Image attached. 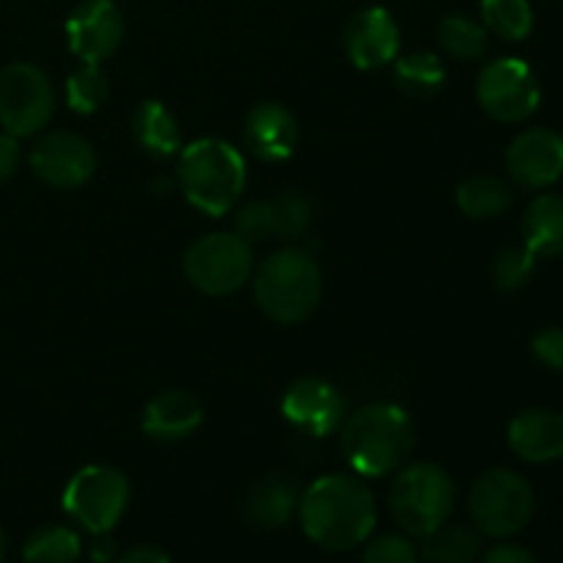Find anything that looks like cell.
Wrapping results in <instances>:
<instances>
[{
  "label": "cell",
  "mask_w": 563,
  "mask_h": 563,
  "mask_svg": "<svg viewBox=\"0 0 563 563\" xmlns=\"http://www.w3.org/2000/svg\"><path fill=\"white\" fill-rule=\"evenodd\" d=\"M302 533L328 553L363 548L377 528V500L361 476L333 473L306 487L297 506Z\"/></svg>",
  "instance_id": "obj_1"
},
{
  "label": "cell",
  "mask_w": 563,
  "mask_h": 563,
  "mask_svg": "<svg viewBox=\"0 0 563 563\" xmlns=\"http://www.w3.org/2000/svg\"><path fill=\"white\" fill-rule=\"evenodd\" d=\"M416 449V423L405 407L372 401L341 423V451L361 478H383L401 471Z\"/></svg>",
  "instance_id": "obj_2"
},
{
  "label": "cell",
  "mask_w": 563,
  "mask_h": 563,
  "mask_svg": "<svg viewBox=\"0 0 563 563\" xmlns=\"http://www.w3.org/2000/svg\"><path fill=\"white\" fill-rule=\"evenodd\" d=\"M176 185L187 203L203 214L231 212L245 192L247 165L242 152L220 137H198L179 152Z\"/></svg>",
  "instance_id": "obj_3"
},
{
  "label": "cell",
  "mask_w": 563,
  "mask_h": 563,
  "mask_svg": "<svg viewBox=\"0 0 563 563\" xmlns=\"http://www.w3.org/2000/svg\"><path fill=\"white\" fill-rule=\"evenodd\" d=\"M253 295L264 317L273 322H302L322 300V273L317 258L302 247H280L258 264L253 275Z\"/></svg>",
  "instance_id": "obj_4"
},
{
  "label": "cell",
  "mask_w": 563,
  "mask_h": 563,
  "mask_svg": "<svg viewBox=\"0 0 563 563\" xmlns=\"http://www.w3.org/2000/svg\"><path fill=\"white\" fill-rule=\"evenodd\" d=\"M388 506L401 533L412 539L429 537L454 515V478L432 462H416V465L401 467L390 484Z\"/></svg>",
  "instance_id": "obj_5"
},
{
  "label": "cell",
  "mask_w": 563,
  "mask_h": 563,
  "mask_svg": "<svg viewBox=\"0 0 563 563\" xmlns=\"http://www.w3.org/2000/svg\"><path fill=\"white\" fill-rule=\"evenodd\" d=\"M467 509H471V520L482 537L511 539L526 531L531 522L537 495L522 473L495 467L473 484Z\"/></svg>",
  "instance_id": "obj_6"
},
{
  "label": "cell",
  "mask_w": 563,
  "mask_h": 563,
  "mask_svg": "<svg viewBox=\"0 0 563 563\" xmlns=\"http://www.w3.org/2000/svg\"><path fill=\"white\" fill-rule=\"evenodd\" d=\"M60 506L82 531L113 533L130 506V482L119 467L86 465L69 478Z\"/></svg>",
  "instance_id": "obj_7"
},
{
  "label": "cell",
  "mask_w": 563,
  "mask_h": 563,
  "mask_svg": "<svg viewBox=\"0 0 563 563\" xmlns=\"http://www.w3.org/2000/svg\"><path fill=\"white\" fill-rule=\"evenodd\" d=\"M185 278L209 297L234 295L253 278V245L234 231L203 234L187 247Z\"/></svg>",
  "instance_id": "obj_8"
},
{
  "label": "cell",
  "mask_w": 563,
  "mask_h": 563,
  "mask_svg": "<svg viewBox=\"0 0 563 563\" xmlns=\"http://www.w3.org/2000/svg\"><path fill=\"white\" fill-rule=\"evenodd\" d=\"M476 99L489 119L500 124H522L537 113L542 88L531 64L506 55L484 66L476 80Z\"/></svg>",
  "instance_id": "obj_9"
},
{
  "label": "cell",
  "mask_w": 563,
  "mask_h": 563,
  "mask_svg": "<svg viewBox=\"0 0 563 563\" xmlns=\"http://www.w3.org/2000/svg\"><path fill=\"white\" fill-rule=\"evenodd\" d=\"M55 113V88L38 66L16 60L0 69V126L14 137H31Z\"/></svg>",
  "instance_id": "obj_10"
},
{
  "label": "cell",
  "mask_w": 563,
  "mask_h": 563,
  "mask_svg": "<svg viewBox=\"0 0 563 563\" xmlns=\"http://www.w3.org/2000/svg\"><path fill=\"white\" fill-rule=\"evenodd\" d=\"M124 14L115 0H82L66 16V44L80 64H102L124 42Z\"/></svg>",
  "instance_id": "obj_11"
},
{
  "label": "cell",
  "mask_w": 563,
  "mask_h": 563,
  "mask_svg": "<svg viewBox=\"0 0 563 563\" xmlns=\"http://www.w3.org/2000/svg\"><path fill=\"white\" fill-rule=\"evenodd\" d=\"M31 168L44 185L58 190L82 187L97 170V152L75 132H47L31 148Z\"/></svg>",
  "instance_id": "obj_12"
},
{
  "label": "cell",
  "mask_w": 563,
  "mask_h": 563,
  "mask_svg": "<svg viewBox=\"0 0 563 563\" xmlns=\"http://www.w3.org/2000/svg\"><path fill=\"white\" fill-rule=\"evenodd\" d=\"M280 412L297 432L308 438H328L341 429L346 418L344 396L333 383L319 377H302L286 388Z\"/></svg>",
  "instance_id": "obj_13"
},
{
  "label": "cell",
  "mask_w": 563,
  "mask_h": 563,
  "mask_svg": "<svg viewBox=\"0 0 563 563\" xmlns=\"http://www.w3.org/2000/svg\"><path fill=\"white\" fill-rule=\"evenodd\" d=\"M344 49L363 71H377L394 64L401 49V31L396 16L383 5H366L346 22Z\"/></svg>",
  "instance_id": "obj_14"
},
{
  "label": "cell",
  "mask_w": 563,
  "mask_h": 563,
  "mask_svg": "<svg viewBox=\"0 0 563 563\" xmlns=\"http://www.w3.org/2000/svg\"><path fill=\"white\" fill-rule=\"evenodd\" d=\"M506 170L528 190H544L563 176V135L550 126L520 132L506 148Z\"/></svg>",
  "instance_id": "obj_15"
},
{
  "label": "cell",
  "mask_w": 563,
  "mask_h": 563,
  "mask_svg": "<svg viewBox=\"0 0 563 563\" xmlns=\"http://www.w3.org/2000/svg\"><path fill=\"white\" fill-rule=\"evenodd\" d=\"M245 146L264 163H284L295 154L300 126L295 113L280 102H262L245 115Z\"/></svg>",
  "instance_id": "obj_16"
},
{
  "label": "cell",
  "mask_w": 563,
  "mask_h": 563,
  "mask_svg": "<svg viewBox=\"0 0 563 563\" xmlns=\"http://www.w3.org/2000/svg\"><path fill=\"white\" fill-rule=\"evenodd\" d=\"M509 449L533 465L563 460V416L544 407L522 410L509 423Z\"/></svg>",
  "instance_id": "obj_17"
},
{
  "label": "cell",
  "mask_w": 563,
  "mask_h": 563,
  "mask_svg": "<svg viewBox=\"0 0 563 563\" xmlns=\"http://www.w3.org/2000/svg\"><path fill=\"white\" fill-rule=\"evenodd\" d=\"M203 423V407L198 401V396H192L190 390L170 388L159 390L146 407H143L141 427L143 432L152 440L159 443H179V440L190 438L192 432H198V427Z\"/></svg>",
  "instance_id": "obj_18"
},
{
  "label": "cell",
  "mask_w": 563,
  "mask_h": 563,
  "mask_svg": "<svg viewBox=\"0 0 563 563\" xmlns=\"http://www.w3.org/2000/svg\"><path fill=\"white\" fill-rule=\"evenodd\" d=\"M522 245L537 258L563 256V198L542 192L522 214Z\"/></svg>",
  "instance_id": "obj_19"
},
{
  "label": "cell",
  "mask_w": 563,
  "mask_h": 563,
  "mask_svg": "<svg viewBox=\"0 0 563 563\" xmlns=\"http://www.w3.org/2000/svg\"><path fill=\"white\" fill-rule=\"evenodd\" d=\"M300 506V489L284 473H269L247 495V517L258 528H284Z\"/></svg>",
  "instance_id": "obj_20"
},
{
  "label": "cell",
  "mask_w": 563,
  "mask_h": 563,
  "mask_svg": "<svg viewBox=\"0 0 563 563\" xmlns=\"http://www.w3.org/2000/svg\"><path fill=\"white\" fill-rule=\"evenodd\" d=\"M132 135L148 157L168 159L181 152V130L176 115L157 99H146L132 115Z\"/></svg>",
  "instance_id": "obj_21"
},
{
  "label": "cell",
  "mask_w": 563,
  "mask_h": 563,
  "mask_svg": "<svg viewBox=\"0 0 563 563\" xmlns=\"http://www.w3.org/2000/svg\"><path fill=\"white\" fill-rule=\"evenodd\" d=\"M421 561L427 563H476L484 553L478 528L467 522H445L418 544Z\"/></svg>",
  "instance_id": "obj_22"
},
{
  "label": "cell",
  "mask_w": 563,
  "mask_h": 563,
  "mask_svg": "<svg viewBox=\"0 0 563 563\" xmlns=\"http://www.w3.org/2000/svg\"><path fill=\"white\" fill-rule=\"evenodd\" d=\"M456 203H460L462 214H467L471 220H489L509 212L515 196L500 176L476 174L462 181L456 190Z\"/></svg>",
  "instance_id": "obj_23"
},
{
  "label": "cell",
  "mask_w": 563,
  "mask_h": 563,
  "mask_svg": "<svg viewBox=\"0 0 563 563\" xmlns=\"http://www.w3.org/2000/svg\"><path fill=\"white\" fill-rule=\"evenodd\" d=\"M440 47L445 55L462 64L482 60L489 49V31L482 20L471 14H449L438 27Z\"/></svg>",
  "instance_id": "obj_24"
},
{
  "label": "cell",
  "mask_w": 563,
  "mask_h": 563,
  "mask_svg": "<svg viewBox=\"0 0 563 563\" xmlns=\"http://www.w3.org/2000/svg\"><path fill=\"white\" fill-rule=\"evenodd\" d=\"M445 77L443 60L429 49H416L394 60V80L407 97H432L445 86Z\"/></svg>",
  "instance_id": "obj_25"
},
{
  "label": "cell",
  "mask_w": 563,
  "mask_h": 563,
  "mask_svg": "<svg viewBox=\"0 0 563 563\" xmlns=\"http://www.w3.org/2000/svg\"><path fill=\"white\" fill-rule=\"evenodd\" d=\"M82 555V539L69 526L36 528L22 544L25 563H77Z\"/></svg>",
  "instance_id": "obj_26"
},
{
  "label": "cell",
  "mask_w": 563,
  "mask_h": 563,
  "mask_svg": "<svg viewBox=\"0 0 563 563\" xmlns=\"http://www.w3.org/2000/svg\"><path fill=\"white\" fill-rule=\"evenodd\" d=\"M482 22L504 42H526L533 31V9L528 0H482Z\"/></svg>",
  "instance_id": "obj_27"
},
{
  "label": "cell",
  "mask_w": 563,
  "mask_h": 563,
  "mask_svg": "<svg viewBox=\"0 0 563 563\" xmlns=\"http://www.w3.org/2000/svg\"><path fill=\"white\" fill-rule=\"evenodd\" d=\"M108 75L99 64H80L66 80V104L75 113L91 115L108 102Z\"/></svg>",
  "instance_id": "obj_28"
},
{
  "label": "cell",
  "mask_w": 563,
  "mask_h": 563,
  "mask_svg": "<svg viewBox=\"0 0 563 563\" xmlns=\"http://www.w3.org/2000/svg\"><path fill=\"white\" fill-rule=\"evenodd\" d=\"M539 258L526 245H509L495 253L493 280L500 291H517L528 286L537 273Z\"/></svg>",
  "instance_id": "obj_29"
},
{
  "label": "cell",
  "mask_w": 563,
  "mask_h": 563,
  "mask_svg": "<svg viewBox=\"0 0 563 563\" xmlns=\"http://www.w3.org/2000/svg\"><path fill=\"white\" fill-rule=\"evenodd\" d=\"M275 209V234L280 240H300L302 234H308L313 223V207L302 192H280L278 198H273Z\"/></svg>",
  "instance_id": "obj_30"
},
{
  "label": "cell",
  "mask_w": 563,
  "mask_h": 563,
  "mask_svg": "<svg viewBox=\"0 0 563 563\" xmlns=\"http://www.w3.org/2000/svg\"><path fill=\"white\" fill-rule=\"evenodd\" d=\"M421 553L407 533H383L363 544L361 563H418Z\"/></svg>",
  "instance_id": "obj_31"
},
{
  "label": "cell",
  "mask_w": 563,
  "mask_h": 563,
  "mask_svg": "<svg viewBox=\"0 0 563 563\" xmlns=\"http://www.w3.org/2000/svg\"><path fill=\"white\" fill-rule=\"evenodd\" d=\"M234 234H240L247 245H258L275 236V209L273 201H251L234 214Z\"/></svg>",
  "instance_id": "obj_32"
},
{
  "label": "cell",
  "mask_w": 563,
  "mask_h": 563,
  "mask_svg": "<svg viewBox=\"0 0 563 563\" xmlns=\"http://www.w3.org/2000/svg\"><path fill=\"white\" fill-rule=\"evenodd\" d=\"M531 350H533V357H537L542 366L561 372L563 368V330L561 328L539 330L531 341Z\"/></svg>",
  "instance_id": "obj_33"
},
{
  "label": "cell",
  "mask_w": 563,
  "mask_h": 563,
  "mask_svg": "<svg viewBox=\"0 0 563 563\" xmlns=\"http://www.w3.org/2000/svg\"><path fill=\"white\" fill-rule=\"evenodd\" d=\"M482 563H539L537 555L522 544L509 542V539H498V544L482 553Z\"/></svg>",
  "instance_id": "obj_34"
},
{
  "label": "cell",
  "mask_w": 563,
  "mask_h": 563,
  "mask_svg": "<svg viewBox=\"0 0 563 563\" xmlns=\"http://www.w3.org/2000/svg\"><path fill=\"white\" fill-rule=\"evenodd\" d=\"M16 141L20 137L0 132V185H5L20 168V143Z\"/></svg>",
  "instance_id": "obj_35"
},
{
  "label": "cell",
  "mask_w": 563,
  "mask_h": 563,
  "mask_svg": "<svg viewBox=\"0 0 563 563\" xmlns=\"http://www.w3.org/2000/svg\"><path fill=\"white\" fill-rule=\"evenodd\" d=\"M113 563H174L170 555L163 548H154V544H137L130 548L126 553H119V559Z\"/></svg>",
  "instance_id": "obj_36"
},
{
  "label": "cell",
  "mask_w": 563,
  "mask_h": 563,
  "mask_svg": "<svg viewBox=\"0 0 563 563\" xmlns=\"http://www.w3.org/2000/svg\"><path fill=\"white\" fill-rule=\"evenodd\" d=\"M88 559L93 563H113L119 559V548L110 533H91V544H88Z\"/></svg>",
  "instance_id": "obj_37"
},
{
  "label": "cell",
  "mask_w": 563,
  "mask_h": 563,
  "mask_svg": "<svg viewBox=\"0 0 563 563\" xmlns=\"http://www.w3.org/2000/svg\"><path fill=\"white\" fill-rule=\"evenodd\" d=\"M5 561V533H3V528H0V563Z\"/></svg>",
  "instance_id": "obj_38"
}]
</instances>
